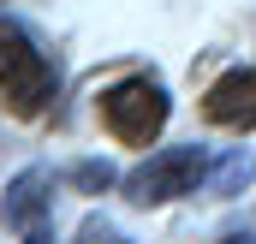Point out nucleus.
Instances as JSON below:
<instances>
[{"label":"nucleus","instance_id":"f257e3e1","mask_svg":"<svg viewBox=\"0 0 256 244\" xmlns=\"http://www.w3.org/2000/svg\"><path fill=\"white\" fill-rule=\"evenodd\" d=\"M54 90H60V72L36 48V36L18 18H0V108L18 120H36V114H48Z\"/></svg>","mask_w":256,"mask_h":244},{"label":"nucleus","instance_id":"f03ea898","mask_svg":"<svg viewBox=\"0 0 256 244\" xmlns=\"http://www.w3.org/2000/svg\"><path fill=\"white\" fill-rule=\"evenodd\" d=\"M202 184H208V155H202L196 143H167V149H155V155L126 179V202L131 208H161V202L191 196Z\"/></svg>","mask_w":256,"mask_h":244},{"label":"nucleus","instance_id":"7ed1b4c3","mask_svg":"<svg viewBox=\"0 0 256 244\" xmlns=\"http://www.w3.org/2000/svg\"><path fill=\"white\" fill-rule=\"evenodd\" d=\"M167 114H173V102H167V90L155 78H126V84H108L102 90V125L120 143H131V149H149L161 137Z\"/></svg>","mask_w":256,"mask_h":244},{"label":"nucleus","instance_id":"20e7f679","mask_svg":"<svg viewBox=\"0 0 256 244\" xmlns=\"http://www.w3.org/2000/svg\"><path fill=\"white\" fill-rule=\"evenodd\" d=\"M48 214H54V173L24 167L0 196V226L18 232V238H48Z\"/></svg>","mask_w":256,"mask_h":244},{"label":"nucleus","instance_id":"39448f33","mask_svg":"<svg viewBox=\"0 0 256 244\" xmlns=\"http://www.w3.org/2000/svg\"><path fill=\"white\" fill-rule=\"evenodd\" d=\"M202 120H208V125H226V131H250V125H256V72H250V66H232L226 78L208 84Z\"/></svg>","mask_w":256,"mask_h":244},{"label":"nucleus","instance_id":"423d86ee","mask_svg":"<svg viewBox=\"0 0 256 244\" xmlns=\"http://www.w3.org/2000/svg\"><path fill=\"white\" fill-rule=\"evenodd\" d=\"M244 179H250V155H244V149H226V161L214 167V179L202 184V190H214V196H232Z\"/></svg>","mask_w":256,"mask_h":244},{"label":"nucleus","instance_id":"0eeeda50","mask_svg":"<svg viewBox=\"0 0 256 244\" xmlns=\"http://www.w3.org/2000/svg\"><path fill=\"white\" fill-rule=\"evenodd\" d=\"M66 179L78 184V190H90V196H96V190H108V184H114V167H108V161H78Z\"/></svg>","mask_w":256,"mask_h":244}]
</instances>
